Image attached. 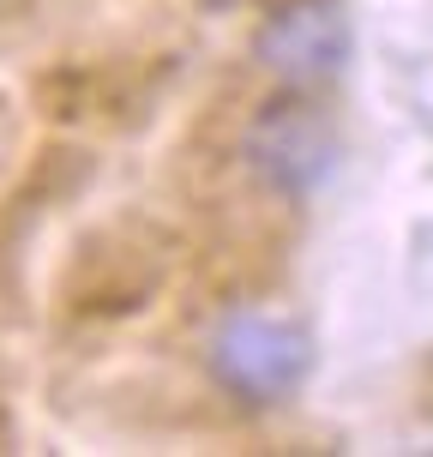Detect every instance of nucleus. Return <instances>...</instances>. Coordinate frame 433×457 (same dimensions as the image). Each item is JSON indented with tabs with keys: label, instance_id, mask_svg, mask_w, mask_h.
I'll return each mask as SVG.
<instances>
[{
	"label": "nucleus",
	"instance_id": "f257e3e1",
	"mask_svg": "<svg viewBox=\"0 0 433 457\" xmlns=\"http://www.w3.org/2000/svg\"><path fill=\"white\" fill-rule=\"evenodd\" d=\"M211 379L247 403V410H271L283 397H296L307 386V373L320 361V343L313 331L296 320H277V313H229L211 331Z\"/></svg>",
	"mask_w": 433,
	"mask_h": 457
},
{
	"label": "nucleus",
	"instance_id": "f03ea898",
	"mask_svg": "<svg viewBox=\"0 0 433 457\" xmlns=\"http://www.w3.org/2000/svg\"><path fill=\"white\" fill-rule=\"evenodd\" d=\"M241 157L271 193L307 199L337 169V127L301 85H289L259 103V114L247 120V138H241Z\"/></svg>",
	"mask_w": 433,
	"mask_h": 457
},
{
	"label": "nucleus",
	"instance_id": "7ed1b4c3",
	"mask_svg": "<svg viewBox=\"0 0 433 457\" xmlns=\"http://www.w3.org/2000/svg\"><path fill=\"white\" fill-rule=\"evenodd\" d=\"M349 43H355V30H349L343 0H277L253 30V61L277 72L283 85L307 91V85L337 79Z\"/></svg>",
	"mask_w": 433,
	"mask_h": 457
}]
</instances>
